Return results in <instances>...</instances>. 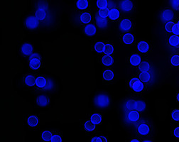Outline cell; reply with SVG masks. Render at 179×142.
<instances>
[{"instance_id": "6da1fadb", "label": "cell", "mask_w": 179, "mask_h": 142, "mask_svg": "<svg viewBox=\"0 0 179 142\" xmlns=\"http://www.w3.org/2000/svg\"><path fill=\"white\" fill-rule=\"evenodd\" d=\"M94 104L99 108H106L110 104V99H109L108 95L105 94H99L95 97Z\"/></svg>"}, {"instance_id": "7a4b0ae2", "label": "cell", "mask_w": 179, "mask_h": 142, "mask_svg": "<svg viewBox=\"0 0 179 142\" xmlns=\"http://www.w3.org/2000/svg\"><path fill=\"white\" fill-rule=\"evenodd\" d=\"M25 25L29 29H35L39 25V20L35 16H30L26 18L25 21Z\"/></svg>"}, {"instance_id": "3957f363", "label": "cell", "mask_w": 179, "mask_h": 142, "mask_svg": "<svg viewBox=\"0 0 179 142\" xmlns=\"http://www.w3.org/2000/svg\"><path fill=\"white\" fill-rule=\"evenodd\" d=\"M140 119V115L139 111L136 109L130 110L127 115V119L129 122H136Z\"/></svg>"}, {"instance_id": "277c9868", "label": "cell", "mask_w": 179, "mask_h": 142, "mask_svg": "<svg viewBox=\"0 0 179 142\" xmlns=\"http://www.w3.org/2000/svg\"><path fill=\"white\" fill-rule=\"evenodd\" d=\"M48 80L49 79H46L42 76L37 77V78H36V85L38 88L46 90L48 85Z\"/></svg>"}, {"instance_id": "5b68a950", "label": "cell", "mask_w": 179, "mask_h": 142, "mask_svg": "<svg viewBox=\"0 0 179 142\" xmlns=\"http://www.w3.org/2000/svg\"><path fill=\"white\" fill-rule=\"evenodd\" d=\"M134 5L130 0H123L120 2V8L123 11L129 12L133 9Z\"/></svg>"}, {"instance_id": "8992f818", "label": "cell", "mask_w": 179, "mask_h": 142, "mask_svg": "<svg viewBox=\"0 0 179 142\" xmlns=\"http://www.w3.org/2000/svg\"><path fill=\"white\" fill-rule=\"evenodd\" d=\"M174 12L170 9L164 10L161 14V18L162 21H169L174 19Z\"/></svg>"}, {"instance_id": "52a82bcc", "label": "cell", "mask_w": 179, "mask_h": 142, "mask_svg": "<svg viewBox=\"0 0 179 142\" xmlns=\"http://www.w3.org/2000/svg\"><path fill=\"white\" fill-rule=\"evenodd\" d=\"M132 26V21L129 19H124L120 21L119 24V28L121 31H127L131 29Z\"/></svg>"}, {"instance_id": "ba28073f", "label": "cell", "mask_w": 179, "mask_h": 142, "mask_svg": "<svg viewBox=\"0 0 179 142\" xmlns=\"http://www.w3.org/2000/svg\"><path fill=\"white\" fill-rule=\"evenodd\" d=\"M36 104L39 107H46L49 104V99L46 95H41L36 98Z\"/></svg>"}, {"instance_id": "9c48e42d", "label": "cell", "mask_w": 179, "mask_h": 142, "mask_svg": "<svg viewBox=\"0 0 179 142\" xmlns=\"http://www.w3.org/2000/svg\"><path fill=\"white\" fill-rule=\"evenodd\" d=\"M150 131L149 127H148V124H146L145 123L140 124L138 125L137 127V132L140 135L145 136L147 135Z\"/></svg>"}, {"instance_id": "30bf717a", "label": "cell", "mask_w": 179, "mask_h": 142, "mask_svg": "<svg viewBox=\"0 0 179 142\" xmlns=\"http://www.w3.org/2000/svg\"><path fill=\"white\" fill-rule=\"evenodd\" d=\"M36 17L39 21H44L47 17L46 10L43 7H38L36 11Z\"/></svg>"}, {"instance_id": "8fae6325", "label": "cell", "mask_w": 179, "mask_h": 142, "mask_svg": "<svg viewBox=\"0 0 179 142\" xmlns=\"http://www.w3.org/2000/svg\"><path fill=\"white\" fill-rule=\"evenodd\" d=\"M21 51L24 56H29L33 53V46L31 44L26 43L21 46Z\"/></svg>"}, {"instance_id": "7c38bea8", "label": "cell", "mask_w": 179, "mask_h": 142, "mask_svg": "<svg viewBox=\"0 0 179 142\" xmlns=\"http://www.w3.org/2000/svg\"><path fill=\"white\" fill-rule=\"evenodd\" d=\"M137 50L142 53H147L149 50V44L145 40H142L137 44Z\"/></svg>"}, {"instance_id": "4fadbf2b", "label": "cell", "mask_w": 179, "mask_h": 142, "mask_svg": "<svg viewBox=\"0 0 179 142\" xmlns=\"http://www.w3.org/2000/svg\"><path fill=\"white\" fill-rule=\"evenodd\" d=\"M97 29L96 27L94 24H88L85 27V33L86 35L89 36H93L96 34Z\"/></svg>"}, {"instance_id": "5bb4252c", "label": "cell", "mask_w": 179, "mask_h": 142, "mask_svg": "<svg viewBox=\"0 0 179 142\" xmlns=\"http://www.w3.org/2000/svg\"><path fill=\"white\" fill-rule=\"evenodd\" d=\"M141 57L138 54H133L130 56L129 63L132 66H138L141 63Z\"/></svg>"}, {"instance_id": "9a60e30c", "label": "cell", "mask_w": 179, "mask_h": 142, "mask_svg": "<svg viewBox=\"0 0 179 142\" xmlns=\"http://www.w3.org/2000/svg\"><path fill=\"white\" fill-rule=\"evenodd\" d=\"M102 63H103L104 66H110L113 64L114 59L113 57L111 56V55H106L102 57L101 59Z\"/></svg>"}, {"instance_id": "2e32d148", "label": "cell", "mask_w": 179, "mask_h": 142, "mask_svg": "<svg viewBox=\"0 0 179 142\" xmlns=\"http://www.w3.org/2000/svg\"><path fill=\"white\" fill-rule=\"evenodd\" d=\"M41 63L40 58H31L29 61V66L32 70H38L41 67Z\"/></svg>"}, {"instance_id": "e0dca14e", "label": "cell", "mask_w": 179, "mask_h": 142, "mask_svg": "<svg viewBox=\"0 0 179 142\" xmlns=\"http://www.w3.org/2000/svg\"><path fill=\"white\" fill-rule=\"evenodd\" d=\"M119 16H120L119 11L117 9H116V8H112V9H111L109 11L108 17L112 21H115V20L119 19Z\"/></svg>"}, {"instance_id": "ac0fdd59", "label": "cell", "mask_w": 179, "mask_h": 142, "mask_svg": "<svg viewBox=\"0 0 179 142\" xmlns=\"http://www.w3.org/2000/svg\"><path fill=\"white\" fill-rule=\"evenodd\" d=\"M122 40L126 45H131L134 41V35L132 34H125L122 37Z\"/></svg>"}, {"instance_id": "d6986e66", "label": "cell", "mask_w": 179, "mask_h": 142, "mask_svg": "<svg viewBox=\"0 0 179 142\" xmlns=\"http://www.w3.org/2000/svg\"><path fill=\"white\" fill-rule=\"evenodd\" d=\"M91 14L88 12H83L80 17L81 23L84 24H88L91 21Z\"/></svg>"}, {"instance_id": "ffe728a7", "label": "cell", "mask_w": 179, "mask_h": 142, "mask_svg": "<svg viewBox=\"0 0 179 142\" xmlns=\"http://www.w3.org/2000/svg\"><path fill=\"white\" fill-rule=\"evenodd\" d=\"M27 124L31 127H37L38 124V118L36 116H34V115L29 116L27 119Z\"/></svg>"}, {"instance_id": "44dd1931", "label": "cell", "mask_w": 179, "mask_h": 142, "mask_svg": "<svg viewBox=\"0 0 179 142\" xmlns=\"http://www.w3.org/2000/svg\"><path fill=\"white\" fill-rule=\"evenodd\" d=\"M168 44L172 47H178L179 46V36L176 35L171 36L168 38Z\"/></svg>"}, {"instance_id": "7402d4cb", "label": "cell", "mask_w": 179, "mask_h": 142, "mask_svg": "<svg viewBox=\"0 0 179 142\" xmlns=\"http://www.w3.org/2000/svg\"><path fill=\"white\" fill-rule=\"evenodd\" d=\"M24 82L28 87H33L36 85V78L33 75H28L24 78Z\"/></svg>"}, {"instance_id": "603a6c76", "label": "cell", "mask_w": 179, "mask_h": 142, "mask_svg": "<svg viewBox=\"0 0 179 142\" xmlns=\"http://www.w3.org/2000/svg\"><path fill=\"white\" fill-rule=\"evenodd\" d=\"M89 6L88 0H78L76 2V7L80 10H85L87 9Z\"/></svg>"}, {"instance_id": "cb8c5ba5", "label": "cell", "mask_w": 179, "mask_h": 142, "mask_svg": "<svg viewBox=\"0 0 179 142\" xmlns=\"http://www.w3.org/2000/svg\"><path fill=\"white\" fill-rule=\"evenodd\" d=\"M103 80L105 81H112L114 78V73L111 70H105L103 73Z\"/></svg>"}, {"instance_id": "d4e9b609", "label": "cell", "mask_w": 179, "mask_h": 142, "mask_svg": "<svg viewBox=\"0 0 179 142\" xmlns=\"http://www.w3.org/2000/svg\"><path fill=\"white\" fill-rule=\"evenodd\" d=\"M95 20H96L97 25L98 26L99 28H103L107 27V21L106 19H105V18H102L98 15V16H96Z\"/></svg>"}, {"instance_id": "484cf974", "label": "cell", "mask_w": 179, "mask_h": 142, "mask_svg": "<svg viewBox=\"0 0 179 142\" xmlns=\"http://www.w3.org/2000/svg\"><path fill=\"white\" fill-rule=\"evenodd\" d=\"M140 81L143 82H148L151 80V74L148 72H142L139 77Z\"/></svg>"}, {"instance_id": "4316f807", "label": "cell", "mask_w": 179, "mask_h": 142, "mask_svg": "<svg viewBox=\"0 0 179 142\" xmlns=\"http://www.w3.org/2000/svg\"><path fill=\"white\" fill-rule=\"evenodd\" d=\"M90 121L95 125L99 124L102 122V116L97 113L93 114L90 117Z\"/></svg>"}, {"instance_id": "83f0119b", "label": "cell", "mask_w": 179, "mask_h": 142, "mask_svg": "<svg viewBox=\"0 0 179 142\" xmlns=\"http://www.w3.org/2000/svg\"><path fill=\"white\" fill-rule=\"evenodd\" d=\"M144 84L142 82V81H137L135 83H134V85H132V88L134 92H140L144 90Z\"/></svg>"}, {"instance_id": "f1b7e54d", "label": "cell", "mask_w": 179, "mask_h": 142, "mask_svg": "<svg viewBox=\"0 0 179 142\" xmlns=\"http://www.w3.org/2000/svg\"><path fill=\"white\" fill-rule=\"evenodd\" d=\"M95 50L98 53H104V50H105V44L103 42L98 41L95 44Z\"/></svg>"}, {"instance_id": "f546056e", "label": "cell", "mask_w": 179, "mask_h": 142, "mask_svg": "<svg viewBox=\"0 0 179 142\" xmlns=\"http://www.w3.org/2000/svg\"><path fill=\"white\" fill-rule=\"evenodd\" d=\"M84 128L87 132H91L95 129V124L91 122V121H86L84 124Z\"/></svg>"}, {"instance_id": "4dcf8cb0", "label": "cell", "mask_w": 179, "mask_h": 142, "mask_svg": "<svg viewBox=\"0 0 179 142\" xmlns=\"http://www.w3.org/2000/svg\"><path fill=\"white\" fill-rule=\"evenodd\" d=\"M146 109V104L141 100L135 101V109L139 111H142Z\"/></svg>"}, {"instance_id": "1f68e13d", "label": "cell", "mask_w": 179, "mask_h": 142, "mask_svg": "<svg viewBox=\"0 0 179 142\" xmlns=\"http://www.w3.org/2000/svg\"><path fill=\"white\" fill-rule=\"evenodd\" d=\"M139 70L141 72H148L150 70V64L149 63L144 61L140 63L139 66Z\"/></svg>"}, {"instance_id": "d6a6232c", "label": "cell", "mask_w": 179, "mask_h": 142, "mask_svg": "<svg viewBox=\"0 0 179 142\" xmlns=\"http://www.w3.org/2000/svg\"><path fill=\"white\" fill-rule=\"evenodd\" d=\"M52 136H53V134H52L51 131H44L41 133V139L44 140V141H50V139H51Z\"/></svg>"}, {"instance_id": "836d02e7", "label": "cell", "mask_w": 179, "mask_h": 142, "mask_svg": "<svg viewBox=\"0 0 179 142\" xmlns=\"http://www.w3.org/2000/svg\"><path fill=\"white\" fill-rule=\"evenodd\" d=\"M125 109L126 110H132L135 109V101L133 99H129L125 103Z\"/></svg>"}, {"instance_id": "e575fe53", "label": "cell", "mask_w": 179, "mask_h": 142, "mask_svg": "<svg viewBox=\"0 0 179 142\" xmlns=\"http://www.w3.org/2000/svg\"><path fill=\"white\" fill-rule=\"evenodd\" d=\"M171 63L172 64V66L175 67L179 66V55H173L171 58Z\"/></svg>"}, {"instance_id": "d590c367", "label": "cell", "mask_w": 179, "mask_h": 142, "mask_svg": "<svg viewBox=\"0 0 179 142\" xmlns=\"http://www.w3.org/2000/svg\"><path fill=\"white\" fill-rule=\"evenodd\" d=\"M114 52V47L113 46L110 44H105V50H104V53L106 55H112Z\"/></svg>"}, {"instance_id": "8d00e7d4", "label": "cell", "mask_w": 179, "mask_h": 142, "mask_svg": "<svg viewBox=\"0 0 179 142\" xmlns=\"http://www.w3.org/2000/svg\"><path fill=\"white\" fill-rule=\"evenodd\" d=\"M97 6L99 9H105L108 6V2L107 0H97Z\"/></svg>"}, {"instance_id": "74e56055", "label": "cell", "mask_w": 179, "mask_h": 142, "mask_svg": "<svg viewBox=\"0 0 179 142\" xmlns=\"http://www.w3.org/2000/svg\"><path fill=\"white\" fill-rule=\"evenodd\" d=\"M109 10L107 9V7L105 8V9H101L99 10L98 15L102 18H105V19H106L109 15Z\"/></svg>"}, {"instance_id": "f35d334b", "label": "cell", "mask_w": 179, "mask_h": 142, "mask_svg": "<svg viewBox=\"0 0 179 142\" xmlns=\"http://www.w3.org/2000/svg\"><path fill=\"white\" fill-rule=\"evenodd\" d=\"M171 118L175 121H179V109H174L172 111Z\"/></svg>"}, {"instance_id": "ab89813d", "label": "cell", "mask_w": 179, "mask_h": 142, "mask_svg": "<svg viewBox=\"0 0 179 142\" xmlns=\"http://www.w3.org/2000/svg\"><path fill=\"white\" fill-rule=\"evenodd\" d=\"M174 26V23L173 21H167L165 25V29L168 33H171L173 27Z\"/></svg>"}, {"instance_id": "60d3db41", "label": "cell", "mask_w": 179, "mask_h": 142, "mask_svg": "<svg viewBox=\"0 0 179 142\" xmlns=\"http://www.w3.org/2000/svg\"><path fill=\"white\" fill-rule=\"evenodd\" d=\"M50 141L52 142H61L62 139L61 137L58 134H54L52 136L51 139H50Z\"/></svg>"}, {"instance_id": "b9f144b4", "label": "cell", "mask_w": 179, "mask_h": 142, "mask_svg": "<svg viewBox=\"0 0 179 142\" xmlns=\"http://www.w3.org/2000/svg\"><path fill=\"white\" fill-rule=\"evenodd\" d=\"M172 7L175 10H178L179 9V0H171Z\"/></svg>"}, {"instance_id": "7bdbcfd3", "label": "cell", "mask_w": 179, "mask_h": 142, "mask_svg": "<svg viewBox=\"0 0 179 142\" xmlns=\"http://www.w3.org/2000/svg\"><path fill=\"white\" fill-rule=\"evenodd\" d=\"M172 33L174 34V35H176V36H178L179 35V27L178 26L177 24H174V27H173V29H172Z\"/></svg>"}, {"instance_id": "ee69618b", "label": "cell", "mask_w": 179, "mask_h": 142, "mask_svg": "<svg viewBox=\"0 0 179 142\" xmlns=\"http://www.w3.org/2000/svg\"><path fill=\"white\" fill-rule=\"evenodd\" d=\"M139 80H139V78H134L131 79V80H130V81H129V85L130 88H132V85H134V83H135L136 82H137V81H139Z\"/></svg>"}, {"instance_id": "f6af8a7d", "label": "cell", "mask_w": 179, "mask_h": 142, "mask_svg": "<svg viewBox=\"0 0 179 142\" xmlns=\"http://www.w3.org/2000/svg\"><path fill=\"white\" fill-rule=\"evenodd\" d=\"M91 141L92 142H103V140L102 139L101 137H93L92 139H91Z\"/></svg>"}, {"instance_id": "bcb514c9", "label": "cell", "mask_w": 179, "mask_h": 142, "mask_svg": "<svg viewBox=\"0 0 179 142\" xmlns=\"http://www.w3.org/2000/svg\"><path fill=\"white\" fill-rule=\"evenodd\" d=\"M174 135L177 139H179V127H177L174 129Z\"/></svg>"}, {"instance_id": "7dc6e473", "label": "cell", "mask_w": 179, "mask_h": 142, "mask_svg": "<svg viewBox=\"0 0 179 142\" xmlns=\"http://www.w3.org/2000/svg\"><path fill=\"white\" fill-rule=\"evenodd\" d=\"M41 58V56L38 53H32L30 55V59L31 58Z\"/></svg>"}, {"instance_id": "c3c4849f", "label": "cell", "mask_w": 179, "mask_h": 142, "mask_svg": "<svg viewBox=\"0 0 179 142\" xmlns=\"http://www.w3.org/2000/svg\"><path fill=\"white\" fill-rule=\"evenodd\" d=\"M131 142H139V141L138 139H132Z\"/></svg>"}, {"instance_id": "681fc988", "label": "cell", "mask_w": 179, "mask_h": 142, "mask_svg": "<svg viewBox=\"0 0 179 142\" xmlns=\"http://www.w3.org/2000/svg\"><path fill=\"white\" fill-rule=\"evenodd\" d=\"M177 101H178V102H179V93L178 95H177Z\"/></svg>"}, {"instance_id": "f907efd6", "label": "cell", "mask_w": 179, "mask_h": 142, "mask_svg": "<svg viewBox=\"0 0 179 142\" xmlns=\"http://www.w3.org/2000/svg\"><path fill=\"white\" fill-rule=\"evenodd\" d=\"M177 24V25H178V26L179 27V21H178V22H177V24Z\"/></svg>"}, {"instance_id": "816d5d0a", "label": "cell", "mask_w": 179, "mask_h": 142, "mask_svg": "<svg viewBox=\"0 0 179 142\" xmlns=\"http://www.w3.org/2000/svg\"><path fill=\"white\" fill-rule=\"evenodd\" d=\"M144 142H151L150 141H144Z\"/></svg>"}]
</instances>
